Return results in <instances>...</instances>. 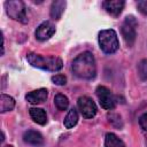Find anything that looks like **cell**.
<instances>
[{
    "label": "cell",
    "mask_w": 147,
    "mask_h": 147,
    "mask_svg": "<svg viewBox=\"0 0 147 147\" xmlns=\"http://www.w3.org/2000/svg\"><path fill=\"white\" fill-rule=\"evenodd\" d=\"M74 74L82 79H93L96 75L94 56L91 52H83L72 62Z\"/></svg>",
    "instance_id": "1"
},
{
    "label": "cell",
    "mask_w": 147,
    "mask_h": 147,
    "mask_svg": "<svg viewBox=\"0 0 147 147\" xmlns=\"http://www.w3.org/2000/svg\"><path fill=\"white\" fill-rule=\"evenodd\" d=\"M26 60L32 67L51 72L59 71L63 67V62L59 56H42L40 54L29 53L26 55Z\"/></svg>",
    "instance_id": "2"
},
{
    "label": "cell",
    "mask_w": 147,
    "mask_h": 147,
    "mask_svg": "<svg viewBox=\"0 0 147 147\" xmlns=\"http://www.w3.org/2000/svg\"><path fill=\"white\" fill-rule=\"evenodd\" d=\"M99 45L103 53L114 54L119 47L117 33L115 32V30L107 29V30L100 31L99 32Z\"/></svg>",
    "instance_id": "3"
},
{
    "label": "cell",
    "mask_w": 147,
    "mask_h": 147,
    "mask_svg": "<svg viewBox=\"0 0 147 147\" xmlns=\"http://www.w3.org/2000/svg\"><path fill=\"white\" fill-rule=\"evenodd\" d=\"M5 7H6L7 15L10 18L18 21L21 23H24V24L28 23L26 9H25L24 2H22L20 0H10V1H6Z\"/></svg>",
    "instance_id": "4"
},
{
    "label": "cell",
    "mask_w": 147,
    "mask_h": 147,
    "mask_svg": "<svg viewBox=\"0 0 147 147\" xmlns=\"http://www.w3.org/2000/svg\"><path fill=\"white\" fill-rule=\"evenodd\" d=\"M137 26H138V22L134 18V16L129 15L125 17V20L122 24V28H121V32H122V36H123L125 42L129 46H132L136 41V37H137L136 28Z\"/></svg>",
    "instance_id": "5"
},
{
    "label": "cell",
    "mask_w": 147,
    "mask_h": 147,
    "mask_svg": "<svg viewBox=\"0 0 147 147\" xmlns=\"http://www.w3.org/2000/svg\"><path fill=\"white\" fill-rule=\"evenodd\" d=\"M95 93H96V96H98L99 102H100V105H101L102 108L108 109V110L115 108V106H116V99H115L114 94L111 93V91L108 87L100 85V86L96 87Z\"/></svg>",
    "instance_id": "6"
},
{
    "label": "cell",
    "mask_w": 147,
    "mask_h": 147,
    "mask_svg": "<svg viewBox=\"0 0 147 147\" xmlns=\"http://www.w3.org/2000/svg\"><path fill=\"white\" fill-rule=\"evenodd\" d=\"M77 105H78V109L80 111V114L83 115V117L85 118H92L96 115V111H98V108H96V105L94 103V101L88 98V96H80L77 101Z\"/></svg>",
    "instance_id": "7"
},
{
    "label": "cell",
    "mask_w": 147,
    "mask_h": 147,
    "mask_svg": "<svg viewBox=\"0 0 147 147\" xmlns=\"http://www.w3.org/2000/svg\"><path fill=\"white\" fill-rule=\"evenodd\" d=\"M54 33H55V25L51 21H45L37 28L34 34L38 40L45 41V40L49 39Z\"/></svg>",
    "instance_id": "8"
},
{
    "label": "cell",
    "mask_w": 147,
    "mask_h": 147,
    "mask_svg": "<svg viewBox=\"0 0 147 147\" xmlns=\"http://www.w3.org/2000/svg\"><path fill=\"white\" fill-rule=\"evenodd\" d=\"M124 6L125 2L123 0H107L103 2V8L106 9V11L114 17H117L122 13Z\"/></svg>",
    "instance_id": "9"
},
{
    "label": "cell",
    "mask_w": 147,
    "mask_h": 147,
    "mask_svg": "<svg viewBox=\"0 0 147 147\" xmlns=\"http://www.w3.org/2000/svg\"><path fill=\"white\" fill-rule=\"evenodd\" d=\"M47 96H48V91L46 88H38V90L29 92L25 95V99L30 103L36 105V103H42L44 101H46Z\"/></svg>",
    "instance_id": "10"
},
{
    "label": "cell",
    "mask_w": 147,
    "mask_h": 147,
    "mask_svg": "<svg viewBox=\"0 0 147 147\" xmlns=\"http://www.w3.org/2000/svg\"><path fill=\"white\" fill-rule=\"evenodd\" d=\"M23 140L30 145H33V146H41L44 144V138L42 136L34 131V130H28L24 132L23 134Z\"/></svg>",
    "instance_id": "11"
},
{
    "label": "cell",
    "mask_w": 147,
    "mask_h": 147,
    "mask_svg": "<svg viewBox=\"0 0 147 147\" xmlns=\"http://www.w3.org/2000/svg\"><path fill=\"white\" fill-rule=\"evenodd\" d=\"M65 5H67V2L63 1V0L53 1L52 6H51V17L53 20H60L62 14H63V11H64Z\"/></svg>",
    "instance_id": "12"
},
{
    "label": "cell",
    "mask_w": 147,
    "mask_h": 147,
    "mask_svg": "<svg viewBox=\"0 0 147 147\" xmlns=\"http://www.w3.org/2000/svg\"><path fill=\"white\" fill-rule=\"evenodd\" d=\"M31 118L33 119V122H36L37 124L40 125H45L47 122V115L46 111L42 108H31L29 110Z\"/></svg>",
    "instance_id": "13"
},
{
    "label": "cell",
    "mask_w": 147,
    "mask_h": 147,
    "mask_svg": "<svg viewBox=\"0 0 147 147\" xmlns=\"http://www.w3.org/2000/svg\"><path fill=\"white\" fill-rule=\"evenodd\" d=\"M15 107V100L10 95L1 94L0 95V113H6L9 110H13Z\"/></svg>",
    "instance_id": "14"
},
{
    "label": "cell",
    "mask_w": 147,
    "mask_h": 147,
    "mask_svg": "<svg viewBox=\"0 0 147 147\" xmlns=\"http://www.w3.org/2000/svg\"><path fill=\"white\" fill-rule=\"evenodd\" d=\"M105 147H125V145L115 133L109 132L105 138Z\"/></svg>",
    "instance_id": "15"
},
{
    "label": "cell",
    "mask_w": 147,
    "mask_h": 147,
    "mask_svg": "<svg viewBox=\"0 0 147 147\" xmlns=\"http://www.w3.org/2000/svg\"><path fill=\"white\" fill-rule=\"evenodd\" d=\"M78 122V113H77V109L76 108H71L69 110V113L67 114L64 121H63V124L65 126V129H71L74 127Z\"/></svg>",
    "instance_id": "16"
},
{
    "label": "cell",
    "mask_w": 147,
    "mask_h": 147,
    "mask_svg": "<svg viewBox=\"0 0 147 147\" xmlns=\"http://www.w3.org/2000/svg\"><path fill=\"white\" fill-rule=\"evenodd\" d=\"M54 103L59 110H67V108L69 107V99L64 94L59 93L54 98Z\"/></svg>",
    "instance_id": "17"
},
{
    "label": "cell",
    "mask_w": 147,
    "mask_h": 147,
    "mask_svg": "<svg viewBox=\"0 0 147 147\" xmlns=\"http://www.w3.org/2000/svg\"><path fill=\"white\" fill-rule=\"evenodd\" d=\"M107 118H108V122L116 129H122L123 127V121H122V117L121 115H118L117 113H114V111H109L107 114Z\"/></svg>",
    "instance_id": "18"
},
{
    "label": "cell",
    "mask_w": 147,
    "mask_h": 147,
    "mask_svg": "<svg viewBox=\"0 0 147 147\" xmlns=\"http://www.w3.org/2000/svg\"><path fill=\"white\" fill-rule=\"evenodd\" d=\"M137 70H138L139 78L141 80H146L147 79V59H144L138 63Z\"/></svg>",
    "instance_id": "19"
},
{
    "label": "cell",
    "mask_w": 147,
    "mask_h": 147,
    "mask_svg": "<svg viewBox=\"0 0 147 147\" xmlns=\"http://www.w3.org/2000/svg\"><path fill=\"white\" fill-rule=\"evenodd\" d=\"M52 82L54 83V84H56V85H65L67 84V77L64 76V75H54V76H52Z\"/></svg>",
    "instance_id": "20"
},
{
    "label": "cell",
    "mask_w": 147,
    "mask_h": 147,
    "mask_svg": "<svg viewBox=\"0 0 147 147\" xmlns=\"http://www.w3.org/2000/svg\"><path fill=\"white\" fill-rule=\"evenodd\" d=\"M137 7H138V10H139L141 14L147 15V0L138 1V2H137Z\"/></svg>",
    "instance_id": "21"
},
{
    "label": "cell",
    "mask_w": 147,
    "mask_h": 147,
    "mask_svg": "<svg viewBox=\"0 0 147 147\" xmlns=\"http://www.w3.org/2000/svg\"><path fill=\"white\" fill-rule=\"evenodd\" d=\"M139 125L144 131H147V113L141 115L139 118Z\"/></svg>",
    "instance_id": "22"
},
{
    "label": "cell",
    "mask_w": 147,
    "mask_h": 147,
    "mask_svg": "<svg viewBox=\"0 0 147 147\" xmlns=\"http://www.w3.org/2000/svg\"><path fill=\"white\" fill-rule=\"evenodd\" d=\"M5 147H13V146H10V145H7V146H5Z\"/></svg>",
    "instance_id": "23"
}]
</instances>
